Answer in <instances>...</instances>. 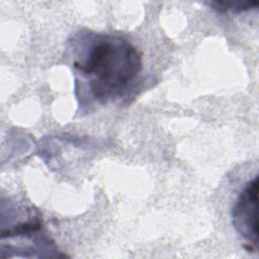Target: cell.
Returning a JSON list of instances; mask_svg holds the SVG:
<instances>
[{
  "instance_id": "6da1fadb",
  "label": "cell",
  "mask_w": 259,
  "mask_h": 259,
  "mask_svg": "<svg viewBox=\"0 0 259 259\" xmlns=\"http://www.w3.org/2000/svg\"><path fill=\"white\" fill-rule=\"evenodd\" d=\"M68 50L75 95L82 108L121 98L142 71L140 52L120 35L81 31L70 41Z\"/></svg>"
},
{
  "instance_id": "7a4b0ae2",
  "label": "cell",
  "mask_w": 259,
  "mask_h": 259,
  "mask_svg": "<svg viewBox=\"0 0 259 259\" xmlns=\"http://www.w3.org/2000/svg\"><path fill=\"white\" fill-rule=\"evenodd\" d=\"M257 201L258 175H255L245 184L232 207L233 226L248 243L249 250H257L258 247Z\"/></svg>"
},
{
  "instance_id": "3957f363",
  "label": "cell",
  "mask_w": 259,
  "mask_h": 259,
  "mask_svg": "<svg viewBox=\"0 0 259 259\" xmlns=\"http://www.w3.org/2000/svg\"><path fill=\"white\" fill-rule=\"evenodd\" d=\"M205 4L211 9L220 13L228 11L232 12H244L252 9H256L259 5L258 1H209Z\"/></svg>"
}]
</instances>
